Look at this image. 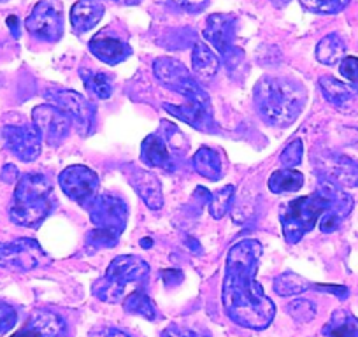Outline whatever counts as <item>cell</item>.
Returning <instances> with one entry per match:
<instances>
[{
	"label": "cell",
	"instance_id": "cell-1",
	"mask_svg": "<svg viewBox=\"0 0 358 337\" xmlns=\"http://www.w3.org/2000/svg\"><path fill=\"white\" fill-rule=\"evenodd\" d=\"M264 246L257 239H243L230 248L223 278L222 302L227 316L246 329L264 330L276 315V306L257 281Z\"/></svg>",
	"mask_w": 358,
	"mask_h": 337
},
{
	"label": "cell",
	"instance_id": "cell-2",
	"mask_svg": "<svg viewBox=\"0 0 358 337\" xmlns=\"http://www.w3.org/2000/svg\"><path fill=\"white\" fill-rule=\"evenodd\" d=\"M253 102L258 115L271 127L292 125L308 102L301 83L285 76H265L255 85Z\"/></svg>",
	"mask_w": 358,
	"mask_h": 337
},
{
	"label": "cell",
	"instance_id": "cell-3",
	"mask_svg": "<svg viewBox=\"0 0 358 337\" xmlns=\"http://www.w3.org/2000/svg\"><path fill=\"white\" fill-rule=\"evenodd\" d=\"M53 185L44 174L29 173L20 178L9 218L27 229H37L53 211Z\"/></svg>",
	"mask_w": 358,
	"mask_h": 337
},
{
	"label": "cell",
	"instance_id": "cell-4",
	"mask_svg": "<svg viewBox=\"0 0 358 337\" xmlns=\"http://www.w3.org/2000/svg\"><path fill=\"white\" fill-rule=\"evenodd\" d=\"M337 185L323 181L315 194L308 197H299L281 208L280 220L283 225L285 239L290 244L299 243L308 232H311L322 216L330 209L334 201V192Z\"/></svg>",
	"mask_w": 358,
	"mask_h": 337
},
{
	"label": "cell",
	"instance_id": "cell-5",
	"mask_svg": "<svg viewBox=\"0 0 358 337\" xmlns=\"http://www.w3.org/2000/svg\"><path fill=\"white\" fill-rule=\"evenodd\" d=\"M150 266L143 259L134 255L116 257L108 267V273L102 280L94 283L92 292L102 302L118 304L125 301V290L129 285L146 280Z\"/></svg>",
	"mask_w": 358,
	"mask_h": 337
},
{
	"label": "cell",
	"instance_id": "cell-6",
	"mask_svg": "<svg viewBox=\"0 0 358 337\" xmlns=\"http://www.w3.org/2000/svg\"><path fill=\"white\" fill-rule=\"evenodd\" d=\"M95 229L88 234L86 243L97 248H115L127 225V204L113 195H101L90 208Z\"/></svg>",
	"mask_w": 358,
	"mask_h": 337
},
{
	"label": "cell",
	"instance_id": "cell-7",
	"mask_svg": "<svg viewBox=\"0 0 358 337\" xmlns=\"http://www.w3.org/2000/svg\"><path fill=\"white\" fill-rule=\"evenodd\" d=\"M153 74L167 90L183 95L187 101H190V99H199V101L209 99V95L199 85L194 74L185 67L183 62L176 60V58L158 57L153 62Z\"/></svg>",
	"mask_w": 358,
	"mask_h": 337
},
{
	"label": "cell",
	"instance_id": "cell-8",
	"mask_svg": "<svg viewBox=\"0 0 358 337\" xmlns=\"http://www.w3.org/2000/svg\"><path fill=\"white\" fill-rule=\"evenodd\" d=\"M58 183L71 201L88 211L97 201L99 176L95 174V171L85 167V165H71V167L64 168L58 176Z\"/></svg>",
	"mask_w": 358,
	"mask_h": 337
},
{
	"label": "cell",
	"instance_id": "cell-9",
	"mask_svg": "<svg viewBox=\"0 0 358 337\" xmlns=\"http://www.w3.org/2000/svg\"><path fill=\"white\" fill-rule=\"evenodd\" d=\"M25 29L36 39L57 43L64 34V8L60 0H41L25 20Z\"/></svg>",
	"mask_w": 358,
	"mask_h": 337
},
{
	"label": "cell",
	"instance_id": "cell-10",
	"mask_svg": "<svg viewBox=\"0 0 358 337\" xmlns=\"http://www.w3.org/2000/svg\"><path fill=\"white\" fill-rule=\"evenodd\" d=\"M46 95L53 102V106L62 109L67 115V118L71 120V123H74L79 136L88 137L94 134L95 108L81 94L74 90H58V88H55V90L48 92Z\"/></svg>",
	"mask_w": 358,
	"mask_h": 337
},
{
	"label": "cell",
	"instance_id": "cell-11",
	"mask_svg": "<svg viewBox=\"0 0 358 337\" xmlns=\"http://www.w3.org/2000/svg\"><path fill=\"white\" fill-rule=\"evenodd\" d=\"M50 262L39 243L34 239H16L11 243H0V267L27 273Z\"/></svg>",
	"mask_w": 358,
	"mask_h": 337
},
{
	"label": "cell",
	"instance_id": "cell-12",
	"mask_svg": "<svg viewBox=\"0 0 358 337\" xmlns=\"http://www.w3.org/2000/svg\"><path fill=\"white\" fill-rule=\"evenodd\" d=\"M204 37L211 43V46L223 57V62L230 65L234 62L243 60V51L237 50L234 39H236V18L230 15H211L206 22Z\"/></svg>",
	"mask_w": 358,
	"mask_h": 337
},
{
	"label": "cell",
	"instance_id": "cell-13",
	"mask_svg": "<svg viewBox=\"0 0 358 337\" xmlns=\"http://www.w3.org/2000/svg\"><path fill=\"white\" fill-rule=\"evenodd\" d=\"M2 143L18 160L34 162L43 150V137L36 125H8L2 129Z\"/></svg>",
	"mask_w": 358,
	"mask_h": 337
},
{
	"label": "cell",
	"instance_id": "cell-14",
	"mask_svg": "<svg viewBox=\"0 0 358 337\" xmlns=\"http://www.w3.org/2000/svg\"><path fill=\"white\" fill-rule=\"evenodd\" d=\"M32 120L43 141H46L50 146H60L71 134V120L57 106H37L32 113Z\"/></svg>",
	"mask_w": 358,
	"mask_h": 337
},
{
	"label": "cell",
	"instance_id": "cell-15",
	"mask_svg": "<svg viewBox=\"0 0 358 337\" xmlns=\"http://www.w3.org/2000/svg\"><path fill=\"white\" fill-rule=\"evenodd\" d=\"M88 48L99 60L108 65L122 64L132 55V48L129 46V43L116 36L111 29H104L95 34Z\"/></svg>",
	"mask_w": 358,
	"mask_h": 337
},
{
	"label": "cell",
	"instance_id": "cell-16",
	"mask_svg": "<svg viewBox=\"0 0 358 337\" xmlns=\"http://www.w3.org/2000/svg\"><path fill=\"white\" fill-rule=\"evenodd\" d=\"M125 176L130 181L134 190L141 197V201L151 209L158 211L164 206V194H162V185L155 174H151L146 168H139L134 164L125 167Z\"/></svg>",
	"mask_w": 358,
	"mask_h": 337
},
{
	"label": "cell",
	"instance_id": "cell-17",
	"mask_svg": "<svg viewBox=\"0 0 358 337\" xmlns=\"http://www.w3.org/2000/svg\"><path fill=\"white\" fill-rule=\"evenodd\" d=\"M165 111L171 113L172 116L179 118L181 122L188 123V125L195 127L199 130H213L211 127L215 125L213 122V109L211 101L209 99H190L187 104L183 106H174V104H164Z\"/></svg>",
	"mask_w": 358,
	"mask_h": 337
},
{
	"label": "cell",
	"instance_id": "cell-18",
	"mask_svg": "<svg viewBox=\"0 0 358 337\" xmlns=\"http://www.w3.org/2000/svg\"><path fill=\"white\" fill-rule=\"evenodd\" d=\"M64 330V320L53 311L41 309L13 337H58Z\"/></svg>",
	"mask_w": 358,
	"mask_h": 337
},
{
	"label": "cell",
	"instance_id": "cell-19",
	"mask_svg": "<svg viewBox=\"0 0 358 337\" xmlns=\"http://www.w3.org/2000/svg\"><path fill=\"white\" fill-rule=\"evenodd\" d=\"M141 160L148 165V167L164 168L167 173H174L176 164L174 157L169 151L167 143L160 134H151L141 144Z\"/></svg>",
	"mask_w": 358,
	"mask_h": 337
},
{
	"label": "cell",
	"instance_id": "cell-20",
	"mask_svg": "<svg viewBox=\"0 0 358 337\" xmlns=\"http://www.w3.org/2000/svg\"><path fill=\"white\" fill-rule=\"evenodd\" d=\"M104 4L101 0H78L71 8L72 29L78 34H85L95 29L104 16Z\"/></svg>",
	"mask_w": 358,
	"mask_h": 337
},
{
	"label": "cell",
	"instance_id": "cell-21",
	"mask_svg": "<svg viewBox=\"0 0 358 337\" xmlns=\"http://www.w3.org/2000/svg\"><path fill=\"white\" fill-rule=\"evenodd\" d=\"M325 174L330 183L334 185H348V187H357L358 185V164L351 158L343 155H332L325 162Z\"/></svg>",
	"mask_w": 358,
	"mask_h": 337
},
{
	"label": "cell",
	"instance_id": "cell-22",
	"mask_svg": "<svg viewBox=\"0 0 358 337\" xmlns=\"http://www.w3.org/2000/svg\"><path fill=\"white\" fill-rule=\"evenodd\" d=\"M192 69L197 78L211 79L218 74L220 58L213 53L208 44L197 41L194 44V51H192Z\"/></svg>",
	"mask_w": 358,
	"mask_h": 337
},
{
	"label": "cell",
	"instance_id": "cell-23",
	"mask_svg": "<svg viewBox=\"0 0 358 337\" xmlns=\"http://www.w3.org/2000/svg\"><path fill=\"white\" fill-rule=\"evenodd\" d=\"M192 164H194V168L202 178H208V180L211 181L222 180L223 165L218 151L211 150V148H201V150L194 155Z\"/></svg>",
	"mask_w": 358,
	"mask_h": 337
},
{
	"label": "cell",
	"instance_id": "cell-24",
	"mask_svg": "<svg viewBox=\"0 0 358 337\" xmlns=\"http://www.w3.org/2000/svg\"><path fill=\"white\" fill-rule=\"evenodd\" d=\"M304 185V174L295 168H278L268 178V190L273 194H294Z\"/></svg>",
	"mask_w": 358,
	"mask_h": 337
},
{
	"label": "cell",
	"instance_id": "cell-25",
	"mask_svg": "<svg viewBox=\"0 0 358 337\" xmlns=\"http://www.w3.org/2000/svg\"><path fill=\"white\" fill-rule=\"evenodd\" d=\"M322 334L323 337H358V318H355L351 313L339 309L323 327Z\"/></svg>",
	"mask_w": 358,
	"mask_h": 337
},
{
	"label": "cell",
	"instance_id": "cell-26",
	"mask_svg": "<svg viewBox=\"0 0 358 337\" xmlns=\"http://www.w3.org/2000/svg\"><path fill=\"white\" fill-rule=\"evenodd\" d=\"M346 57V44L339 34H329L316 46V58L320 64L336 65Z\"/></svg>",
	"mask_w": 358,
	"mask_h": 337
},
{
	"label": "cell",
	"instance_id": "cell-27",
	"mask_svg": "<svg viewBox=\"0 0 358 337\" xmlns=\"http://www.w3.org/2000/svg\"><path fill=\"white\" fill-rule=\"evenodd\" d=\"M79 78L83 79L86 90L92 97L108 101L113 95V83L104 72L92 71V69H79Z\"/></svg>",
	"mask_w": 358,
	"mask_h": 337
},
{
	"label": "cell",
	"instance_id": "cell-28",
	"mask_svg": "<svg viewBox=\"0 0 358 337\" xmlns=\"http://www.w3.org/2000/svg\"><path fill=\"white\" fill-rule=\"evenodd\" d=\"M318 85L320 88H322L327 101H329L330 104L336 106V108H341L343 104H346V102L353 97V94H357L353 88L344 85V83H341L339 79L332 78V76H322Z\"/></svg>",
	"mask_w": 358,
	"mask_h": 337
},
{
	"label": "cell",
	"instance_id": "cell-29",
	"mask_svg": "<svg viewBox=\"0 0 358 337\" xmlns=\"http://www.w3.org/2000/svg\"><path fill=\"white\" fill-rule=\"evenodd\" d=\"M123 306H125L127 313H132V315H139L143 318L150 320V322H155L158 320V311L155 308V304L151 302V299L148 297V294L144 292V288H137L132 294L127 295L125 301H123Z\"/></svg>",
	"mask_w": 358,
	"mask_h": 337
},
{
	"label": "cell",
	"instance_id": "cell-30",
	"mask_svg": "<svg viewBox=\"0 0 358 337\" xmlns=\"http://www.w3.org/2000/svg\"><path fill=\"white\" fill-rule=\"evenodd\" d=\"M313 285L295 273H283L274 280V292L281 297H292L308 292Z\"/></svg>",
	"mask_w": 358,
	"mask_h": 337
},
{
	"label": "cell",
	"instance_id": "cell-31",
	"mask_svg": "<svg viewBox=\"0 0 358 337\" xmlns=\"http://www.w3.org/2000/svg\"><path fill=\"white\" fill-rule=\"evenodd\" d=\"M234 194H236V187L234 185H227L222 190L211 194V199H209V213L215 220H222L223 216L229 211L230 204H232Z\"/></svg>",
	"mask_w": 358,
	"mask_h": 337
},
{
	"label": "cell",
	"instance_id": "cell-32",
	"mask_svg": "<svg viewBox=\"0 0 358 337\" xmlns=\"http://www.w3.org/2000/svg\"><path fill=\"white\" fill-rule=\"evenodd\" d=\"M348 4H350V0H301V6L306 11L322 16L337 15V13L343 11Z\"/></svg>",
	"mask_w": 358,
	"mask_h": 337
},
{
	"label": "cell",
	"instance_id": "cell-33",
	"mask_svg": "<svg viewBox=\"0 0 358 337\" xmlns=\"http://www.w3.org/2000/svg\"><path fill=\"white\" fill-rule=\"evenodd\" d=\"M287 311L295 322L308 323L315 318L316 306L308 299H297V301H292V304H288Z\"/></svg>",
	"mask_w": 358,
	"mask_h": 337
},
{
	"label": "cell",
	"instance_id": "cell-34",
	"mask_svg": "<svg viewBox=\"0 0 358 337\" xmlns=\"http://www.w3.org/2000/svg\"><path fill=\"white\" fill-rule=\"evenodd\" d=\"M302 157H304V144H302L301 139H295L285 148L280 160L287 168H294L302 164Z\"/></svg>",
	"mask_w": 358,
	"mask_h": 337
},
{
	"label": "cell",
	"instance_id": "cell-35",
	"mask_svg": "<svg viewBox=\"0 0 358 337\" xmlns=\"http://www.w3.org/2000/svg\"><path fill=\"white\" fill-rule=\"evenodd\" d=\"M162 125H164V130H165L164 139H165V143H167V146L171 148V150H174L176 153H178V151L179 153H183L188 146L187 137L179 132L174 125H171V123H162Z\"/></svg>",
	"mask_w": 358,
	"mask_h": 337
},
{
	"label": "cell",
	"instance_id": "cell-36",
	"mask_svg": "<svg viewBox=\"0 0 358 337\" xmlns=\"http://www.w3.org/2000/svg\"><path fill=\"white\" fill-rule=\"evenodd\" d=\"M339 71L344 79H348L355 92H358V58L344 57L339 64Z\"/></svg>",
	"mask_w": 358,
	"mask_h": 337
},
{
	"label": "cell",
	"instance_id": "cell-37",
	"mask_svg": "<svg viewBox=\"0 0 358 337\" xmlns=\"http://www.w3.org/2000/svg\"><path fill=\"white\" fill-rule=\"evenodd\" d=\"M18 322V313L13 306L0 302V337H4L9 330L15 329Z\"/></svg>",
	"mask_w": 358,
	"mask_h": 337
},
{
	"label": "cell",
	"instance_id": "cell-38",
	"mask_svg": "<svg viewBox=\"0 0 358 337\" xmlns=\"http://www.w3.org/2000/svg\"><path fill=\"white\" fill-rule=\"evenodd\" d=\"M169 2H172L179 9H185L188 13H199L209 4V0H169Z\"/></svg>",
	"mask_w": 358,
	"mask_h": 337
},
{
	"label": "cell",
	"instance_id": "cell-39",
	"mask_svg": "<svg viewBox=\"0 0 358 337\" xmlns=\"http://www.w3.org/2000/svg\"><path fill=\"white\" fill-rule=\"evenodd\" d=\"M90 337H130L129 334L122 332V330L115 329V327H99V329L92 330Z\"/></svg>",
	"mask_w": 358,
	"mask_h": 337
},
{
	"label": "cell",
	"instance_id": "cell-40",
	"mask_svg": "<svg viewBox=\"0 0 358 337\" xmlns=\"http://www.w3.org/2000/svg\"><path fill=\"white\" fill-rule=\"evenodd\" d=\"M162 337H199L194 330L190 329H185V327H178V325H171Z\"/></svg>",
	"mask_w": 358,
	"mask_h": 337
},
{
	"label": "cell",
	"instance_id": "cell-41",
	"mask_svg": "<svg viewBox=\"0 0 358 337\" xmlns=\"http://www.w3.org/2000/svg\"><path fill=\"white\" fill-rule=\"evenodd\" d=\"M18 178V171H16L15 165H6L4 171H2V180L4 181H9V183H13V181Z\"/></svg>",
	"mask_w": 358,
	"mask_h": 337
},
{
	"label": "cell",
	"instance_id": "cell-42",
	"mask_svg": "<svg viewBox=\"0 0 358 337\" xmlns=\"http://www.w3.org/2000/svg\"><path fill=\"white\" fill-rule=\"evenodd\" d=\"M315 288H322V290L332 292V294H336L339 299L348 297V288L344 287H323V285H315Z\"/></svg>",
	"mask_w": 358,
	"mask_h": 337
},
{
	"label": "cell",
	"instance_id": "cell-43",
	"mask_svg": "<svg viewBox=\"0 0 358 337\" xmlns=\"http://www.w3.org/2000/svg\"><path fill=\"white\" fill-rule=\"evenodd\" d=\"M8 25L11 27L13 34H15V37H20V30H18V18L16 16H11V18L8 20Z\"/></svg>",
	"mask_w": 358,
	"mask_h": 337
},
{
	"label": "cell",
	"instance_id": "cell-44",
	"mask_svg": "<svg viewBox=\"0 0 358 337\" xmlns=\"http://www.w3.org/2000/svg\"><path fill=\"white\" fill-rule=\"evenodd\" d=\"M113 2H118V4H125V6H136L139 4L141 0H113Z\"/></svg>",
	"mask_w": 358,
	"mask_h": 337
},
{
	"label": "cell",
	"instance_id": "cell-45",
	"mask_svg": "<svg viewBox=\"0 0 358 337\" xmlns=\"http://www.w3.org/2000/svg\"><path fill=\"white\" fill-rule=\"evenodd\" d=\"M271 2H273V4L276 6V8H285V6H287L288 2H290V0H271Z\"/></svg>",
	"mask_w": 358,
	"mask_h": 337
},
{
	"label": "cell",
	"instance_id": "cell-46",
	"mask_svg": "<svg viewBox=\"0 0 358 337\" xmlns=\"http://www.w3.org/2000/svg\"><path fill=\"white\" fill-rule=\"evenodd\" d=\"M0 2H6V0H0Z\"/></svg>",
	"mask_w": 358,
	"mask_h": 337
}]
</instances>
